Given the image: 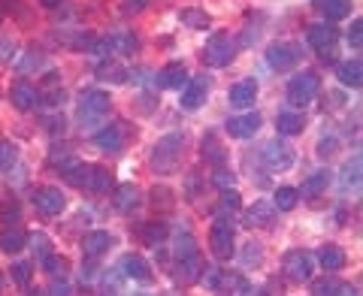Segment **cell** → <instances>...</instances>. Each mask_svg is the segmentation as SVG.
<instances>
[{
    "instance_id": "cell-19",
    "label": "cell",
    "mask_w": 363,
    "mask_h": 296,
    "mask_svg": "<svg viewBox=\"0 0 363 296\" xmlns=\"http://www.w3.org/2000/svg\"><path fill=\"white\" fill-rule=\"evenodd\" d=\"M272 218H276V206H272V203H267V200H257L255 206L245 212V224H248V227H269Z\"/></svg>"
},
{
    "instance_id": "cell-17",
    "label": "cell",
    "mask_w": 363,
    "mask_h": 296,
    "mask_svg": "<svg viewBox=\"0 0 363 296\" xmlns=\"http://www.w3.org/2000/svg\"><path fill=\"white\" fill-rule=\"evenodd\" d=\"M188 82V70H185V64L182 61H173V64H167L161 73H157V88H182Z\"/></svg>"
},
{
    "instance_id": "cell-23",
    "label": "cell",
    "mask_w": 363,
    "mask_h": 296,
    "mask_svg": "<svg viewBox=\"0 0 363 296\" xmlns=\"http://www.w3.org/2000/svg\"><path fill=\"white\" fill-rule=\"evenodd\" d=\"M336 76H339V82H342L345 88H360L363 82V64L354 58V61H342L336 67Z\"/></svg>"
},
{
    "instance_id": "cell-5",
    "label": "cell",
    "mask_w": 363,
    "mask_h": 296,
    "mask_svg": "<svg viewBox=\"0 0 363 296\" xmlns=\"http://www.w3.org/2000/svg\"><path fill=\"white\" fill-rule=\"evenodd\" d=\"M236 239H233V227L227 221H215L212 224V233H209V245H212V254L218 260H230L236 251Z\"/></svg>"
},
{
    "instance_id": "cell-54",
    "label": "cell",
    "mask_w": 363,
    "mask_h": 296,
    "mask_svg": "<svg viewBox=\"0 0 363 296\" xmlns=\"http://www.w3.org/2000/svg\"><path fill=\"white\" fill-rule=\"evenodd\" d=\"M0 293H4V275H0Z\"/></svg>"
},
{
    "instance_id": "cell-51",
    "label": "cell",
    "mask_w": 363,
    "mask_h": 296,
    "mask_svg": "<svg viewBox=\"0 0 363 296\" xmlns=\"http://www.w3.org/2000/svg\"><path fill=\"white\" fill-rule=\"evenodd\" d=\"M37 4H40V6H45V9H58V6L64 4V0H37Z\"/></svg>"
},
{
    "instance_id": "cell-53",
    "label": "cell",
    "mask_w": 363,
    "mask_h": 296,
    "mask_svg": "<svg viewBox=\"0 0 363 296\" xmlns=\"http://www.w3.org/2000/svg\"><path fill=\"white\" fill-rule=\"evenodd\" d=\"M30 296H49V290H30Z\"/></svg>"
},
{
    "instance_id": "cell-18",
    "label": "cell",
    "mask_w": 363,
    "mask_h": 296,
    "mask_svg": "<svg viewBox=\"0 0 363 296\" xmlns=\"http://www.w3.org/2000/svg\"><path fill=\"white\" fill-rule=\"evenodd\" d=\"M121 275L124 278H133V281H149L152 278V269L149 263L140 257V254H128L121 260Z\"/></svg>"
},
{
    "instance_id": "cell-48",
    "label": "cell",
    "mask_w": 363,
    "mask_h": 296,
    "mask_svg": "<svg viewBox=\"0 0 363 296\" xmlns=\"http://www.w3.org/2000/svg\"><path fill=\"white\" fill-rule=\"evenodd\" d=\"M336 152V140H321V142H318V154H321V157H330Z\"/></svg>"
},
{
    "instance_id": "cell-2",
    "label": "cell",
    "mask_w": 363,
    "mask_h": 296,
    "mask_svg": "<svg viewBox=\"0 0 363 296\" xmlns=\"http://www.w3.org/2000/svg\"><path fill=\"white\" fill-rule=\"evenodd\" d=\"M318 91H321V76L312 73V70H303L288 82V103L291 106H306V103L315 100Z\"/></svg>"
},
{
    "instance_id": "cell-43",
    "label": "cell",
    "mask_w": 363,
    "mask_h": 296,
    "mask_svg": "<svg viewBox=\"0 0 363 296\" xmlns=\"http://www.w3.org/2000/svg\"><path fill=\"white\" fill-rule=\"evenodd\" d=\"M212 181H215V188L227 190V188H233V173L230 169H224V166H218L215 169V176H212Z\"/></svg>"
},
{
    "instance_id": "cell-27",
    "label": "cell",
    "mask_w": 363,
    "mask_h": 296,
    "mask_svg": "<svg viewBox=\"0 0 363 296\" xmlns=\"http://www.w3.org/2000/svg\"><path fill=\"white\" fill-rule=\"evenodd\" d=\"M25 242H28V236L21 233L18 227H6V230L0 233V251H6V254L21 251V248H25Z\"/></svg>"
},
{
    "instance_id": "cell-36",
    "label": "cell",
    "mask_w": 363,
    "mask_h": 296,
    "mask_svg": "<svg viewBox=\"0 0 363 296\" xmlns=\"http://www.w3.org/2000/svg\"><path fill=\"white\" fill-rule=\"evenodd\" d=\"M0 221H4L6 227H18V221H21V209H18V203H16V200L0 203Z\"/></svg>"
},
{
    "instance_id": "cell-40",
    "label": "cell",
    "mask_w": 363,
    "mask_h": 296,
    "mask_svg": "<svg viewBox=\"0 0 363 296\" xmlns=\"http://www.w3.org/2000/svg\"><path fill=\"white\" fill-rule=\"evenodd\" d=\"M40 263H43V269L49 272V275H64V269H67V260L58 257V254H49L45 260H40Z\"/></svg>"
},
{
    "instance_id": "cell-3",
    "label": "cell",
    "mask_w": 363,
    "mask_h": 296,
    "mask_svg": "<svg viewBox=\"0 0 363 296\" xmlns=\"http://www.w3.org/2000/svg\"><path fill=\"white\" fill-rule=\"evenodd\" d=\"M106 112H109V94H104V91H85L79 97V121H82V127L104 121Z\"/></svg>"
},
{
    "instance_id": "cell-55",
    "label": "cell",
    "mask_w": 363,
    "mask_h": 296,
    "mask_svg": "<svg viewBox=\"0 0 363 296\" xmlns=\"http://www.w3.org/2000/svg\"><path fill=\"white\" fill-rule=\"evenodd\" d=\"M0 21H4V9H0Z\"/></svg>"
},
{
    "instance_id": "cell-28",
    "label": "cell",
    "mask_w": 363,
    "mask_h": 296,
    "mask_svg": "<svg viewBox=\"0 0 363 296\" xmlns=\"http://www.w3.org/2000/svg\"><path fill=\"white\" fill-rule=\"evenodd\" d=\"M318 260H321V266L327 272H339L345 266V251H342V248H336V245H324L321 254H318Z\"/></svg>"
},
{
    "instance_id": "cell-56",
    "label": "cell",
    "mask_w": 363,
    "mask_h": 296,
    "mask_svg": "<svg viewBox=\"0 0 363 296\" xmlns=\"http://www.w3.org/2000/svg\"><path fill=\"white\" fill-rule=\"evenodd\" d=\"M140 296H145V293H140Z\"/></svg>"
},
{
    "instance_id": "cell-8",
    "label": "cell",
    "mask_w": 363,
    "mask_h": 296,
    "mask_svg": "<svg viewBox=\"0 0 363 296\" xmlns=\"http://www.w3.org/2000/svg\"><path fill=\"white\" fill-rule=\"evenodd\" d=\"M285 275L294 284H303L312 278V257L306 251H288L285 254Z\"/></svg>"
},
{
    "instance_id": "cell-22",
    "label": "cell",
    "mask_w": 363,
    "mask_h": 296,
    "mask_svg": "<svg viewBox=\"0 0 363 296\" xmlns=\"http://www.w3.org/2000/svg\"><path fill=\"white\" fill-rule=\"evenodd\" d=\"M327 181H330V176H327V169H318V173H312L309 178L303 181V188L297 190L303 200H315V197H321V193L327 190Z\"/></svg>"
},
{
    "instance_id": "cell-11",
    "label": "cell",
    "mask_w": 363,
    "mask_h": 296,
    "mask_svg": "<svg viewBox=\"0 0 363 296\" xmlns=\"http://www.w3.org/2000/svg\"><path fill=\"white\" fill-rule=\"evenodd\" d=\"M33 206H37L43 215H61L67 200L58 188H37V193H33Z\"/></svg>"
},
{
    "instance_id": "cell-34",
    "label": "cell",
    "mask_w": 363,
    "mask_h": 296,
    "mask_svg": "<svg viewBox=\"0 0 363 296\" xmlns=\"http://www.w3.org/2000/svg\"><path fill=\"white\" fill-rule=\"evenodd\" d=\"M176 260H185V257H191V254H197V242H194V236L191 233H179L176 236Z\"/></svg>"
},
{
    "instance_id": "cell-16",
    "label": "cell",
    "mask_w": 363,
    "mask_h": 296,
    "mask_svg": "<svg viewBox=\"0 0 363 296\" xmlns=\"http://www.w3.org/2000/svg\"><path fill=\"white\" fill-rule=\"evenodd\" d=\"M264 161L272 166V169H291L294 166V152L288 145H281V142H269L267 148H264Z\"/></svg>"
},
{
    "instance_id": "cell-46",
    "label": "cell",
    "mask_w": 363,
    "mask_h": 296,
    "mask_svg": "<svg viewBox=\"0 0 363 296\" xmlns=\"http://www.w3.org/2000/svg\"><path fill=\"white\" fill-rule=\"evenodd\" d=\"M145 6H149V0H121V9L128 16H140L145 13Z\"/></svg>"
},
{
    "instance_id": "cell-52",
    "label": "cell",
    "mask_w": 363,
    "mask_h": 296,
    "mask_svg": "<svg viewBox=\"0 0 363 296\" xmlns=\"http://www.w3.org/2000/svg\"><path fill=\"white\" fill-rule=\"evenodd\" d=\"M245 293H248V296H267L264 290H245Z\"/></svg>"
},
{
    "instance_id": "cell-12",
    "label": "cell",
    "mask_w": 363,
    "mask_h": 296,
    "mask_svg": "<svg viewBox=\"0 0 363 296\" xmlns=\"http://www.w3.org/2000/svg\"><path fill=\"white\" fill-rule=\"evenodd\" d=\"M227 100H230L233 109H252L257 100V82L245 79V82H236L230 91H227Z\"/></svg>"
},
{
    "instance_id": "cell-25",
    "label": "cell",
    "mask_w": 363,
    "mask_h": 296,
    "mask_svg": "<svg viewBox=\"0 0 363 296\" xmlns=\"http://www.w3.org/2000/svg\"><path fill=\"white\" fill-rule=\"evenodd\" d=\"M112 188V173L104 166H88V178H85V190L94 193H106Z\"/></svg>"
},
{
    "instance_id": "cell-6",
    "label": "cell",
    "mask_w": 363,
    "mask_h": 296,
    "mask_svg": "<svg viewBox=\"0 0 363 296\" xmlns=\"http://www.w3.org/2000/svg\"><path fill=\"white\" fill-rule=\"evenodd\" d=\"M306 42L321 55V61H333V45H336V28L330 25H312L306 30Z\"/></svg>"
},
{
    "instance_id": "cell-33",
    "label": "cell",
    "mask_w": 363,
    "mask_h": 296,
    "mask_svg": "<svg viewBox=\"0 0 363 296\" xmlns=\"http://www.w3.org/2000/svg\"><path fill=\"white\" fill-rule=\"evenodd\" d=\"M297 203H300L297 188H279V190H276V203H272V206H276L279 212H291L294 206H297Z\"/></svg>"
},
{
    "instance_id": "cell-49",
    "label": "cell",
    "mask_w": 363,
    "mask_h": 296,
    "mask_svg": "<svg viewBox=\"0 0 363 296\" xmlns=\"http://www.w3.org/2000/svg\"><path fill=\"white\" fill-rule=\"evenodd\" d=\"M345 173H348V181H357V178H360V154L345 166Z\"/></svg>"
},
{
    "instance_id": "cell-1",
    "label": "cell",
    "mask_w": 363,
    "mask_h": 296,
    "mask_svg": "<svg viewBox=\"0 0 363 296\" xmlns=\"http://www.w3.org/2000/svg\"><path fill=\"white\" fill-rule=\"evenodd\" d=\"M182 154H185V136L182 133H169L164 140H157V145L152 148V169L155 173H176V166L182 164Z\"/></svg>"
},
{
    "instance_id": "cell-31",
    "label": "cell",
    "mask_w": 363,
    "mask_h": 296,
    "mask_svg": "<svg viewBox=\"0 0 363 296\" xmlns=\"http://www.w3.org/2000/svg\"><path fill=\"white\" fill-rule=\"evenodd\" d=\"M97 79H104V82H112V85H121L124 79H128V70H124L121 64H100L97 67Z\"/></svg>"
},
{
    "instance_id": "cell-38",
    "label": "cell",
    "mask_w": 363,
    "mask_h": 296,
    "mask_svg": "<svg viewBox=\"0 0 363 296\" xmlns=\"http://www.w3.org/2000/svg\"><path fill=\"white\" fill-rule=\"evenodd\" d=\"M312 296H339V281L333 278H321L312 284Z\"/></svg>"
},
{
    "instance_id": "cell-29",
    "label": "cell",
    "mask_w": 363,
    "mask_h": 296,
    "mask_svg": "<svg viewBox=\"0 0 363 296\" xmlns=\"http://www.w3.org/2000/svg\"><path fill=\"white\" fill-rule=\"evenodd\" d=\"M143 242L152 245V248L164 245L167 242V224L164 221H149V224L143 227Z\"/></svg>"
},
{
    "instance_id": "cell-30",
    "label": "cell",
    "mask_w": 363,
    "mask_h": 296,
    "mask_svg": "<svg viewBox=\"0 0 363 296\" xmlns=\"http://www.w3.org/2000/svg\"><path fill=\"white\" fill-rule=\"evenodd\" d=\"M182 25L191 30H206L212 25V18H209V13H203V9H185V13H182Z\"/></svg>"
},
{
    "instance_id": "cell-37",
    "label": "cell",
    "mask_w": 363,
    "mask_h": 296,
    "mask_svg": "<svg viewBox=\"0 0 363 296\" xmlns=\"http://www.w3.org/2000/svg\"><path fill=\"white\" fill-rule=\"evenodd\" d=\"M30 242H33V254H37V260H45L52 254V242H49V236L45 233H33Z\"/></svg>"
},
{
    "instance_id": "cell-45",
    "label": "cell",
    "mask_w": 363,
    "mask_h": 296,
    "mask_svg": "<svg viewBox=\"0 0 363 296\" xmlns=\"http://www.w3.org/2000/svg\"><path fill=\"white\" fill-rule=\"evenodd\" d=\"M58 164H61V173H64V169L73 164V154L70 152H58V148H55L52 157H49V166H58Z\"/></svg>"
},
{
    "instance_id": "cell-4",
    "label": "cell",
    "mask_w": 363,
    "mask_h": 296,
    "mask_svg": "<svg viewBox=\"0 0 363 296\" xmlns=\"http://www.w3.org/2000/svg\"><path fill=\"white\" fill-rule=\"evenodd\" d=\"M233 40L227 37V33H212L209 42H206V49H203V58H206L209 67H227L233 61Z\"/></svg>"
},
{
    "instance_id": "cell-50",
    "label": "cell",
    "mask_w": 363,
    "mask_h": 296,
    "mask_svg": "<svg viewBox=\"0 0 363 296\" xmlns=\"http://www.w3.org/2000/svg\"><path fill=\"white\" fill-rule=\"evenodd\" d=\"M339 296H360V290L351 288V284H339Z\"/></svg>"
},
{
    "instance_id": "cell-13",
    "label": "cell",
    "mask_w": 363,
    "mask_h": 296,
    "mask_svg": "<svg viewBox=\"0 0 363 296\" xmlns=\"http://www.w3.org/2000/svg\"><path fill=\"white\" fill-rule=\"evenodd\" d=\"M9 100H13L16 109L30 112V109H37V103H40V91L33 88L30 82H16L13 88H9Z\"/></svg>"
},
{
    "instance_id": "cell-21",
    "label": "cell",
    "mask_w": 363,
    "mask_h": 296,
    "mask_svg": "<svg viewBox=\"0 0 363 296\" xmlns=\"http://www.w3.org/2000/svg\"><path fill=\"white\" fill-rule=\"evenodd\" d=\"M312 4L327 21H339L351 13V0H312Z\"/></svg>"
},
{
    "instance_id": "cell-44",
    "label": "cell",
    "mask_w": 363,
    "mask_h": 296,
    "mask_svg": "<svg viewBox=\"0 0 363 296\" xmlns=\"http://www.w3.org/2000/svg\"><path fill=\"white\" fill-rule=\"evenodd\" d=\"M348 42L354 45V49H360V45H363V21H360V18L351 21V28H348Z\"/></svg>"
},
{
    "instance_id": "cell-35",
    "label": "cell",
    "mask_w": 363,
    "mask_h": 296,
    "mask_svg": "<svg viewBox=\"0 0 363 296\" xmlns=\"http://www.w3.org/2000/svg\"><path fill=\"white\" fill-rule=\"evenodd\" d=\"M64 178L70 181L73 188H85V178H88V164H76V161H73L70 166L64 169Z\"/></svg>"
},
{
    "instance_id": "cell-7",
    "label": "cell",
    "mask_w": 363,
    "mask_h": 296,
    "mask_svg": "<svg viewBox=\"0 0 363 296\" xmlns=\"http://www.w3.org/2000/svg\"><path fill=\"white\" fill-rule=\"evenodd\" d=\"M206 97H209V79L206 76H194L191 82H185V91H182V109H188V112H194L200 109L203 103H206Z\"/></svg>"
},
{
    "instance_id": "cell-15",
    "label": "cell",
    "mask_w": 363,
    "mask_h": 296,
    "mask_svg": "<svg viewBox=\"0 0 363 296\" xmlns=\"http://www.w3.org/2000/svg\"><path fill=\"white\" fill-rule=\"evenodd\" d=\"M112 233H106V230H94V233H85V239H82V254L85 257H100V254H106L109 248H112Z\"/></svg>"
},
{
    "instance_id": "cell-26",
    "label": "cell",
    "mask_w": 363,
    "mask_h": 296,
    "mask_svg": "<svg viewBox=\"0 0 363 296\" xmlns=\"http://www.w3.org/2000/svg\"><path fill=\"white\" fill-rule=\"evenodd\" d=\"M200 257L197 254H191V257H185V260H176V278L182 281V284H191V281H197L200 278Z\"/></svg>"
},
{
    "instance_id": "cell-9",
    "label": "cell",
    "mask_w": 363,
    "mask_h": 296,
    "mask_svg": "<svg viewBox=\"0 0 363 296\" xmlns=\"http://www.w3.org/2000/svg\"><path fill=\"white\" fill-rule=\"evenodd\" d=\"M124 140H128V130H124L121 124H106L100 133H94V145L106 154H118L124 148Z\"/></svg>"
},
{
    "instance_id": "cell-39",
    "label": "cell",
    "mask_w": 363,
    "mask_h": 296,
    "mask_svg": "<svg viewBox=\"0 0 363 296\" xmlns=\"http://www.w3.org/2000/svg\"><path fill=\"white\" fill-rule=\"evenodd\" d=\"M16 145L13 142H6V140H0V169H13L16 164Z\"/></svg>"
},
{
    "instance_id": "cell-42",
    "label": "cell",
    "mask_w": 363,
    "mask_h": 296,
    "mask_svg": "<svg viewBox=\"0 0 363 296\" xmlns=\"http://www.w3.org/2000/svg\"><path fill=\"white\" fill-rule=\"evenodd\" d=\"M240 206H242V200H240V193H236L233 188L221 190V209H230V212H236Z\"/></svg>"
},
{
    "instance_id": "cell-32",
    "label": "cell",
    "mask_w": 363,
    "mask_h": 296,
    "mask_svg": "<svg viewBox=\"0 0 363 296\" xmlns=\"http://www.w3.org/2000/svg\"><path fill=\"white\" fill-rule=\"evenodd\" d=\"M203 157H206L209 164H215V166L224 164V148L218 145V140H215V133L203 136Z\"/></svg>"
},
{
    "instance_id": "cell-10",
    "label": "cell",
    "mask_w": 363,
    "mask_h": 296,
    "mask_svg": "<svg viewBox=\"0 0 363 296\" xmlns=\"http://www.w3.org/2000/svg\"><path fill=\"white\" fill-rule=\"evenodd\" d=\"M267 61H269V67H276V70H291V67H297V61H300V49L294 42H276V45H269Z\"/></svg>"
},
{
    "instance_id": "cell-14",
    "label": "cell",
    "mask_w": 363,
    "mask_h": 296,
    "mask_svg": "<svg viewBox=\"0 0 363 296\" xmlns=\"http://www.w3.org/2000/svg\"><path fill=\"white\" fill-rule=\"evenodd\" d=\"M257 130H260V115L257 112H248V115L227 121V133H230L233 140H248V136H255Z\"/></svg>"
},
{
    "instance_id": "cell-24",
    "label": "cell",
    "mask_w": 363,
    "mask_h": 296,
    "mask_svg": "<svg viewBox=\"0 0 363 296\" xmlns=\"http://www.w3.org/2000/svg\"><path fill=\"white\" fill-rule=\"evenodd\" d=\"M276 127L281 136H297L306 130V118H303V112H279Z\"/></svg>"
},
{
    "instance_id": "cell-20",
    "label": "cell",
    "mask_w": 363,
    "mask_h": 296,
    "mask_svg": "<svg viewBox=\"0 0 363 296\" xmlns=\"http://www.w3.org/2000/svg\"><path fill=\"white\" fill-rule=\"evenodd\" d=\"M112 206H116L118 212H133L136 206H140V188L136 185H118L116 188V197H112Z\"/></svg>"
},
{
    "instance_id": "cell-41",
    "label": "cell",
    "mask_w": 363,
    "mask_h": 296,
    "mask_svg": "<svg viewBox=\"0 0 363 296\" xmlns=\"http://www.w3.org/2000/svg\"><path fill=\"white\" fill-rule=\"evenodd\" d=\"M13 281L18 288H28L30 284V263H13Z\"/></svg>"
},
{
    "instance_id": "cell-47",
    "label": "cell",
    "mask_w": 363,
    "mask_h": 296,
    "mask_svg": "<svg viewBox=\"0 0 363 296\" xmlns=\"http://www.w3.org/2000/svg\"><path fill=\"white\" fill-rule=\"evenodd\" d=\"M104 296H124V290H121V275H109V278H106Z\"/></svg>"
}]
</instances>
